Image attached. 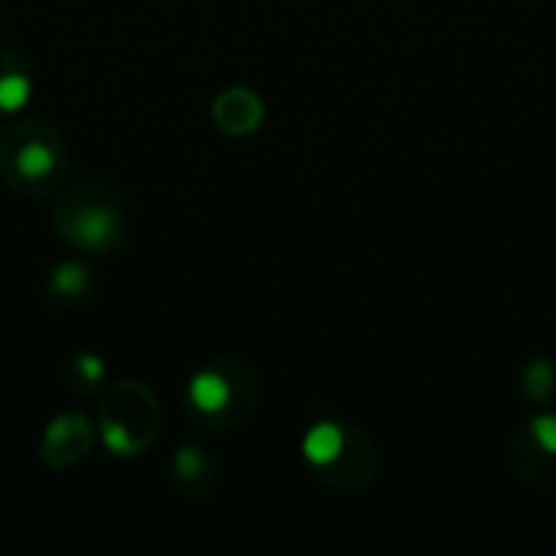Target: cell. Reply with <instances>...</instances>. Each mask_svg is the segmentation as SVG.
Listing matches in <instances>:
<instances>
[{
    "mask_svg": "<svg viewBox=\"0 0 556 556\" xmlns=\"http://www.w3.org/2000/svg\"><path fill=\"white\" fill-rule=\"evenodd\" d=\"M530 430H534V439L540 443V449L550 452V456H556V417H553V413H543V417H537L534 423H530Z\"/></svg>",
    "mask_w": 556,
    "mask_h": 556,
    "instance_id": "cell-9",
    "label": "cell"
},
{
    "mask_svg": "<svg viewBox=\"0 0 556 556\" xmlns=\"http://www.w3.org/2000/svg\"><path fill=\"white\" fill-rule=\"evenodd\" d=\"M85 283H88V270L82 264H62L53 274V287L59 293H79L85 290Z\"/></svg>",
    "mask_w": 556,
    "mask_h": 556,
    "instance_id": "cell-7",
    "label": "cell"
},
{
    "mask_svg": "<svg viewBox=\"0 0 556 556\" xmlns=\"http://www.w3.org/2000/svg\"><path fill=\"white\" fill-rule=\"evenodd\" d=\"M345 446V436L335 423H316L313 430L303 436V456L313 465H329L339 459Z\"/></svg>",
    "mask_w": 556,
    "mask_h": 556,
    "instance_id": "cell-2",
    "label": "cell"
},
{
    "mask_svg": "<svg viewBox=\"0 0 556 556\" xmlns=\"http://www.w3.org/2000/svg\"><path fill=\"white\" fill-rule=\"evenodd\" d=\"M202 469V452L196 449V446H183L176 452V472L179 475H196Z\"/></svg>",
    "mask_w": 556,
    "mask_h": 556,
    "instance_id": "cell-10",
    "label": "cell"
},
{
    "mask_svg": "<svg viewBox=\"0 0 556 556\" xmlns=\"http://www.w3.org/2000/svg\"><path fill=\"white\" fill-rule=\"evenodd\" d=\"M53 163H56L53 150H49L46 144H40V140H33V144H27V147H20V153H17L20 173L30 176V179L46 176L49 170H53Z\"/></svg>",
    "mask_w": 556,
    "mask_h": 556,
    "instance_id": "cell-4",
    "label": "cell"
},
{
    "mask_svg": "<svg viewBox=\"0 0 556 556\" xmlns=\"http://www.w3.org/2000/svg\"><path fill=\"white\" fill-rule=\"evenodd\" d=\"M118 231V218L108 209H82L75 218V238H79L85 248H101L108 244Z\"/></svg>",
    "mask_w": 556,
    "mask_h": 556,
    "instance_id": "cell-3",
    "label": "cell"
},
{
    "mask_svg": "<svg viewBox=\"0 0 556 556\" xmlns=\"http://www.w3.org/2000/svg\"><path fill=\"white\" fill-rule=\"evenodd\" d=\"M228 397H231V387H228V381L222 378V374H215V371L192 374V381H189V400H192V407H196V410L218 413V410L228 407Z\"/></svg>",
    "mask_w": 556,
    "mask_h": 556,
    "instance_id": "cell-1",
    "label": "cell"
},
{
    "mask_svg": "<svg viewBox=\"0 0 556 556\" xmlns=\"http://www.w3.org/2000/svg\"><path fill=\"white\" fill-rule=\"evenodd\" d=\"M30 92H33V85L27 75H20V72L0 75V108L4 111H20L30 101Z\"/></svg>",
    "mask_w": 556,
    "mask_h": 556,
    "instance_id": "cell-5",
    "label": "cell"
},
{
    "mask_svg": "<svg viewBox=\"0 0 556 556\" xmlns=\"http://www.w3.org/2000/svg\"><path fill=\"white\" fill-rule=\"evenodd\" d=\"M101 439H105V446L114 452V456H131L134 452V439H131V433H127V426L111 420V417L101 420Z\"/></svg>",
    "mask_w": 556,
    "mask_h": 556,
    "instance_id": "cell-6",
    "label": "cell"
},
{
    "mask_svg": "<svg viewBox=\"0 0 556 556\" xmlns=\"http://www.w3.org/2000/svg\"><path fill=\"white\" fill-rule=\"evenodd\" d=\"M553 368L547 365V361H537V365L527 368V391L534 397H547L550 387H553Z\"/></svg>",
    "mask_w": 556,
    "mask_h": 556,
    "instance_id": "cell-8",
    "label": "cell"
},
{
    "mask_svg": "<svg viewBox=\"0 0 556 556\" xmlns=\"http://www.w3.org/2000/svg\"><path fill=\"white\" fill-rule=\"evenodd\" d=\"M75 368L82 371V378L98 381L101 374H105V361H101L98 355H79V358H75Z\"/></svg>",
    "mask_w": 556,
    "mask_h": 556,
    "instance_id": "cell-11",
    "label": "cell"
}]
</instances>
